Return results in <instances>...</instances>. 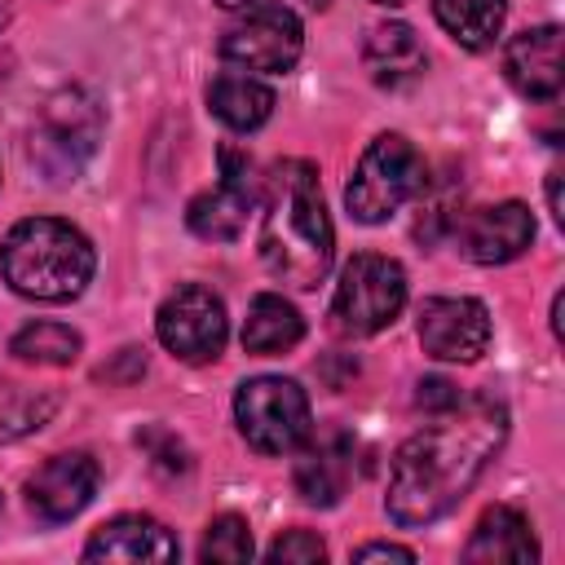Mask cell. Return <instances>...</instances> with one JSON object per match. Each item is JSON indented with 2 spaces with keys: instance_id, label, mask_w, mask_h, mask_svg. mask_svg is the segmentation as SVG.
Wrapping results in <instances>:
<instances>
[{
  "instance_id": "cell-14",
  "label": "cell",
  "mask_w": 565,
  "mask_h": 565,
  "mask_svg": "<svg viewBox=\"0 0 565 565\" xmlns=\"http://www.w3.org/2000/svg\"><path fill=\"white\" fill-rule=\"evenodd\" d=\"M503 71L512 79V88L530 102H552L561 93V26H530L521 35L508 40L503 49Z\"/></svg>"
},
{
  "instance_id": "cell-4",
  "label": "cell",
  "mask_w": 565,
  "mask_h": 565,
  "mask_svg": "<svg viewBox=\"0 0 565 565\" xmlns=\"http://www.w3.org/2000/svg\"><path fill=\"white\" fill-rule=\"evenodd\" d=\"M97 141H102V102L88 88L71 84L40 106L26 150H31V163L44 172V181L66 185L88 168V159L97 154Z\"/></svg>"
},
{
  "instance_id": "cell-16",
  "label": "cell",
  "mask_w": 565,
  "mask_h": 565,
  "mask_svg": "<svg viewBox=\"0 0 565 565\" xmlns=\"http://www.w3.org/2000/svg\"><path fill=\"white\" fill-rule=\"evenodd\" d=\"M463 561H472V565H525V561H539V539H534L525 512H516L508 503L486 508L481 521L472 525Z\"/></svg>"
},
{
  "instance_id": "cell-29",
  "label": "cell",
  "mask_w": 565,
  "mask_h": 565,
  "mask_svg": "<svg viewBox=\"0 0 565 565\" xmlns=\"http://www.w3.org/2000/svg\"><path fill=\"white\" fill-rule=\"evenodd\" d=\"M4 31H9V9L0 4V84L9 79V66H13V53H9V44H4Z\"/></svg>"
},
{
  "instance_id": "cell-30",
  "label": "cell",
  "mask_w": 565,
  "mask_h": 565,
  "mask_svg": "<svg viewBox=\"0 0 565 565\" xmlns=\"http://www.w3.org/2000/svg\"><path fill=\"white\" fill-rule=\"evenodd\" d=\"M547 203H552V216L561 221L565 212H561V177H556V172H552V181H547Z\"/></svg>"
},
{
  "instance_id": "cell-22",
  "label": "cell",
  "mask_w": 565,
  "mask_h": 565,
  "mask_svg": "<svg viewBox=\"0 0 565 565\" xmlns=\"http://www.w3.org/2000/svg\"><path fill=\"white\" fill-rule=\"evenodd\" d=\"M53 415H57V393L0 380V446L26 437L35 428H44Z\"/></svg>"
},
{
  "instance_id": "cell-19",
  "label": "cell",
  "mask_w": 565,
  "mask_h": 565,
  "mask_svg": "<svg viewBox=\"0 0 565 565\" xmlns=\"http://www.w3.org/2000/svg\"><path fill=\"white\" fill-rule=\"evenodd\" d=\"M207 110L234 128V132H252L274 115V88L265 79H256L252 71H221L207 84Z\"/></svg>"
},
{
  "instance_id": "cell-24",
  "label": "cell",
  "mask_w": 565,
  "mask_h": 565,
  "mask_svg": "<svg viewBox=\"0 0 565 565\" xmlns=\"http://www.w3.org/2000/svg\"><path fill=\"white\" fill-rule=\"evenodd\" d=\"M256 543H252V525L234 512H221L207 521L203 530V543H199V561H216V565H238V561H252Z\"/></svg>"
},
{
  "instance_id": "cell-2",
  "label": "cell",
  "mask_w": 565,
  "mask_h": 565,
  "mask_svg": "<svg viewBox=\"0 0 565 565\" xmlns=\"http://www.w3.org/2000/svg\"><path fill=\"white\" fill-rule=\"evenodd\" d=\"M260 194H265V212H260L265 269L296 291L318 287L335 260V230L322 203L318 168L309 159H278Z\"/></svg>"
},
{
  "instance_id": "cell-31",
  "label": "cell",
  "mask_w": 565,
  "mask_h": 565,
  "mask_svg": "<svg viewBox=\"0 0 565 565\" xmlns=\"http://www.w3.org/2000/svg\"><path fill=\"white\" fill-rule=\"evenodd\" d=\"M216 4H221V9H230V13H243V9H252L256 0H216Z\"/></svg>"
},
{
  "instance_id": "cell-25",
  "label": "cell",
  "mask_w": 565,
  "mask_h": 565,
  "mask_svg": "<svg viewBox=\"0 0 565 565\" xmlns=\"http://www.w3.org/2000/svg\"><path fill=\"white\" fill-rule=\"evenodd\" d=\"M269 561H282V565H309V561H322L327 556V543L313 534V530H287V534H278L274 543H269V552H265Z\"/></svg>"
},
{
  "instance_id": "cell-13",
  "label": "cell",
  "mask_w": 565,
  "mask_h": 565,
  "mask_svg": "<svg viewBox=\"0 0 565 565\" xmlns=\"http://www.w3.org/2000/svg\"><path fill=\"white\" fill-rule=\"evenodd\" d=\"M97 490V459L84 450H66V455H49L31 481H26V503L40 521L62 525L71 516H79L88 508Z\"/></svg>"
},
{
  "instance_id": "cell-5",
  "label": "cell",
  "mask_w": 565,
  "mask_h": 565,
  "mask_svg": "<svg viewBox=\"0 0 565 565\" xmlns=\"http://www.w3.org/2000/svg\"><path fill=\"white\" fill-rule=\"evenodd\" d=\"M419 190H424V159H419V150L402 132H380L362 150V159H358V168H353V177L344 185V203H349L353 221L384 225Z\"/></svg>"
},
{
  "instance_id": "cell-11",
  "label": "cell",
  "mask_w": 565,
  "mask_h": 565,
  "mask_svg": "<svg viewBox=\"0 0 565 565\" xmlns=\"http://www.w3.org/2000/svg\"><path fill=\"white\" fill-rule=\"evenodd\" d=\"M415 335L437 362H477L490 349V313L472 296H428Z\"/></svg>"
},
{
  "instance_id": "cell-27",
  "label": "cell",
  "mask_w": 565,
  "mask_h": 565,
  "mask_svg": "<svg viewBox=\"0 0 565 565\" xmlns=\"http://www.w3.org/2000/svg\"><path fill=\"white\" fill-rule=\"evenodd\" d=\"M415 388H419V393H415V406H424L428 415H441V411H450V406L459 402V388H455L450 380H441V375H428V380H419Z\"/></svg>"
},
{
  "instance_id": "cell-33",
  "label": "cell",
  "mask_w": 565,
  "mask_h": 565,
  "mask_svg": "<svg viewBox=\"0 0 565 565\" xmlns=\"http://www.w3.org/2000/svg\"><path fill=\"white\" fill-rule=\"evenodd\" d=\"M305 4H309V9H327L331 0H305Z\"/></svg>"
},
{
  "instance_id": "cell-26",
  "label": "cell",
  "mask_w": 565,
  "mask_h": 565,
  "mask_svg": "<svg viewBox=\"0 0 565 565\" xmlns=\"http://www.w3.org/2000/svg\"><path fill=\"white\" fill-rule=\"evenodd\" d=\"M137 441L154 455V463H159V468H168V472H185V468H190L185 446H181L172 433H163V428H146V433H137Z\"/></svg>"
},
{
  "instance_id": "cell-12",
  "label": "cell",
  "mask_w": 565,
  "mask_h": 565,
  "mask_svg": "<svg viewBox=\"0 0 565 565\" xmlns=\"http://www.w3.org/2000/svg\"><path fill=\"white\" fill-rule=\"evenodd\" d=\"M455 243L472 265H508L534 243V216L525 203L503 199L468 212L455 230Z\"/></svg>"
},
{
  "instance_id": "cell-15",
  "label": "cell",
  "mask_w": 565,
  "mask_h": 565,
  "mask_svg": "<svg viewBox=\"0 0 565 565\" xmlns=\"http://www.w3.org/2000/svg\"><path fill=\"white\" fill-rule=\"evenodd\" d=\"M177 556H181L177 534L141 512H124L97 525L84 543V561H177Z\"/></svg>"
},
{
  "instance_id": "cell-23",
  "label": "cell",
  "mask_w": 565,
  "mask_h": 565,
  "mask_svg": "<svg viewBox=\"0 0 565 565\" xmlns=\"http://www.w3.org/2000/svg\"><path fill=\"white\" fill-rule=\"evenodd\" d=\"M79 349H84V340L66 322H26L9 340V353L31 366H71L79 358Z\"/></svg>"
},
{
  "instance_id": "cell-17",
  "label": "cell",
  "mask_w": 565,
  "mask_h": 565,
  "mask_svg": "<svg viewBox=\"0 0 565 565\" xmlns=\"http://www.w3.org/2000/svg\"><path fill=\"white\" fill-rule=\"evenodd\" d=\"M362 62L371 71V79L380 88H406L424 75L428 66V53L415 35V26L406 22H380L366 31V44H362Z\"/></svg>"
},
{
  "instance_id": "cell-21",
  "label": "cell",
  "mask_w": 565,
  "mask_h": 565,
  "mask_svg": "<svg viewBox=\"0 0 565 565\" xmlns=\"http://www.w3.org/2000/svg\"><path fill=\"white\" fill-rule=\"evenodd\" d=\"M433 13L459 49L481 53L499 40L503 18H508V0H433Z\"/></svg>"
},
{
  "instance_id": "cell-8",
  "label": "cell",
  "mask_w": 565,
  "mask_h": 565,
  "mask_svg": "<svg viewBox=\"0 0 565 565\" xmlns=\"http://www.w3.org/2000/svg\"><path fill=\"white\" fill-rule=\"evenodd\" d=\"M300 49H305L300 18L278 0H256L252 9H243L238 22H230L216 44L221 62L238 71H265V75L291 71Z\"/></svg>"
},
{
  "instance_id": "cell-7",
  "label": "cell",
  "mask_w": 565,
  "mask_h": 565,
  "mask_svg": "<svg viewBox=\"0 0 565 565\" xmlns=\"http://www.w3.org/2000/svg\"><path fill=\"white\" fill-rule=\"evenodd\" d=\"M234 424H238L243 441L260 455H291L313 433L309 397L287 375L243 380L238 393H234Z\"/></svg>"
},
{
  "instance_id": "cell-1",
  "label": "cell",
  "mask_w": 565,
  "mask_h": 565,
  "mask_svg": "<svg viewBox=\"0 0 565 565\" xmlns=\"http://www.w3.org/2000/svg\"><path fill=\"white\" fill-rule=\"evenodd\" d=\"M508 441V406L494 393L459 397L437 424L406 437L388 468L384 512L415 530L441 521L486 472V463Z\"/></svg>"
},
{
  "instance_id": "cell-9",
  "label": "cell",
  "mask_w": 565,
  "mask_h": 565,
  "mask_svg": "<svg viewBox=\"0 0 565 565\" xmlns=\"http://www.w3.org/2000/svg\"><path fill=\"white\" fill-rule=\"evenodd\" d=\"M154 335L172 358H181L190 366L216 362L225 349V335H230V318H225L221 296L203 282L177 287L154 313Z\"/></svg>"
},
{
  "instance_id": "cell-28",
  "label": "cell",
  "mask_w": 565,
  "mask_h": 565,
  "mask_svg": "<svg viewBox=\"0 0 565 565\" xmlns=\"http://www.w3.org/2000/svg\"><path fill=\"white\" fill-rule=\"evenodd\" d=\"M353 561H415V552L402 543H366L353 552Z\"/></svg>"
},
{
  "instance_id": "cell-6",
  "label": "cell",
  "mask_w": 565,
  "mask_h": 565,
  "mask_svg": "<svg viewBox=\"0 0 565 565\" xmlns=\"http://www.w3.org/2000/svg\"><path fill=\"white\" fill-rule=\"evenodd\" d=\"M406 309V269L393 256L358 252L335 282L331 296V327L349 340L375 335L393 327V318Z\"/></svg>"
},
{
  "instance_id": "cell-18",
  "label": "cell",
  "mask_w": 565,
  "mask_h": 565,
  "mask_svg": "<svg viewBox=\"0 0 565 565\" xmlns=\"http://www.w3.org/2000/svg\"><path fill=\"white\" fill-rule=\"evenodd\" d=\"M349 472H353V441L344 433H327L296 459L291 481L309 508H331V503H340Z\"/></svg>"
},
{
  "instance_id": "cell-20",
  "label": "cell",
  "mask_w": 565,
  "mask_h": 565,
  "mask_svg": "<svg viewBox=\"0 0 565 565\" xmlns=\"http://www.w3.org/2000/svg\"><path fill=\"white\" fill-rule=\"evenodd\" d=\"M305 335V318L296 313L291 300H282L278 291H260L252 305H247V318H243V349L256 353V358H278L287 349H296Z\"/></svg>"
},
{
  "instance_id": "cell-32",
  "label": "cell",
  "mask_w": 565,
  "mask_h": 565,
  "mask_svg": "<svg viewBox=\"0 0 565 565\" xmlns=\"http://www.w3.org/2000/svg\"><path fill=\"white\" fill-rule=\"evenodd\" d=\"M371 4H384V9H397V4H406V0H371Z\"/></svg>"
},
{
  "instance_id": "cell-3",
  "label": "cell",
  "mask_w": 565,
  "mask_h": 565,
  "mask_svg": "<svg viewBox=\"0 0 565 565\" xmlns=\"http://www.w3.org/2000/svg\"><path fill=\"white\" fill-rule=\"evenodd\" d=\"M93 243L84 230L57 216H26L18 221L0 243V274L4 282L40 305H66L75 300L93 278Z\"/></svg>"
},
{
  "instance_id": "cell-10",
  "label": "cell",
  "mask_w": 565,
  "mask_h": 565,
  "mask_svg": "<svg viewBox=\"0 0 565 565\" xmlns=\"http://www.w3.org/2000/svg\"><path fill=\"white\" fill-rule=\"evenodd\" d=\"M256 199H260L256 163L243 150H221V181L190 199L185 225L207 243H230V238L243 234L247 212H252Z\"/></svg>"
}]
</instances>
